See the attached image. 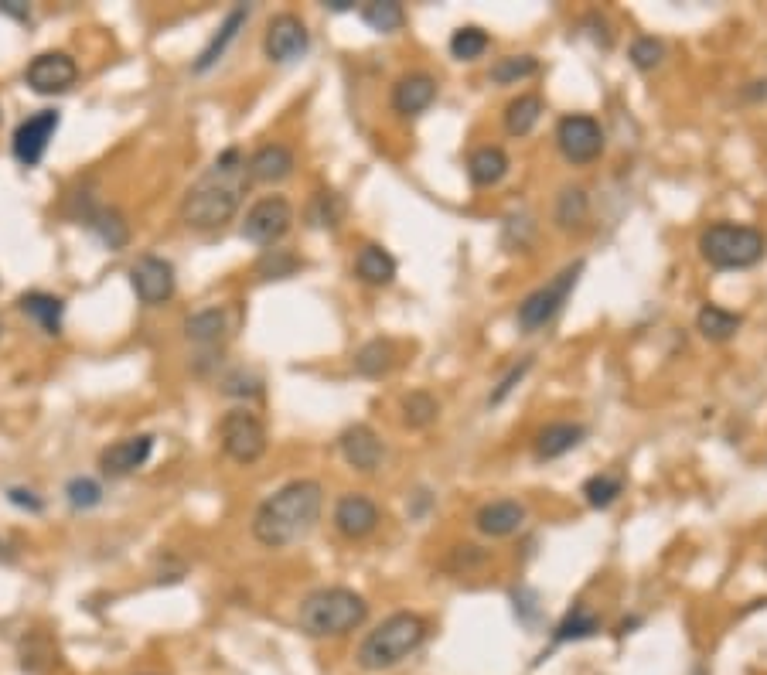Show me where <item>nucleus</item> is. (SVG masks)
<instances>
[{
    "label": "nucleus",
    "instance_id": "obj_1",
    "mask_svg": "<svg viewBox=\"0 0 767 675\" xmlns=\"http://www.w3.org/2000/svg\"><path fill=\"white\" fill-rule=\"evenodd\" d=\"M324 508V491L318 481H290L283 485L277 495H270L266 502L256 508L253 519V536L263 546L283 549L297 539H304L307 532L318 525Z\"/></svg>",
    "mask_w": 767,
    "mask_h": 675
},
{
    "label": "nucleus",
    "instance_id": "obj_2",
    "mask_svg": "<svg viewBox=\"0 0 767 675\" xmlns=\"http://www.w3.org/2000/svg\"><path fill=\"white\" fill-rule=\"evenodd\" d=\"M246 178L249 171H246L243 154H239L236 147L225 150L219 161H215V168L188 191L185 205H181V219H185L191 229H219V225H225L236 215Z\"/></svg>",
    "mask_w": 767,
    "mask_h": 675
},
{
    "label": "nucleus",
    "instance_id": "obj_3",
    "mask_svg": "<svg viewBox=\"0 0 767 675\" xmlns=\"http://www.w3.org/2000/svg\"><path fill=\"white\" fill-rule=\"evenodd\" d=\"M427 638V621L420 614H410V611H399L393 618H386L375 631L365 635V641L358 645V665L365 672H382V669H393V665L406 662L416 648L423 645Z\"/></svg>",
    "mask_w": 767,
    "mask_h": 675
},
{
    "label": "nucleus",
    "instance_id": "obj_4",
    "mask_svg": "<svg viewBox=\"0 0 767 675\" xmlns=\"http://www.w3.org/2000/svg\"><path fill=\"white\" fill-rule=\"evenodd\" d=\"M369 618V604L365 597H358L348 587H328L314 590L311 597L300 604V631H307L311 638H338L355 631L358 624Z\"/></svg>",
    "mask_w": 767,
    "mask_h": 675
},
{
    "label": "nucleus",
    "instance_id": "obj_5",
    "mask_svg": "<svg viewBox=\"0 0 767 675\" xmlns=\"http://www.w3.org/2000/svg\"><path fill=\"white\" fill-rule=\"evenodd\" d=\"M699 253L716 270H747L761 263L767 253V239L754 225H730L716 222L699 236Z\"/></svg>",
    "mask_w": 767,
    "mask_h": 675
},
{
    "label": "nucleus",
    "instance_id": "obj_6",
    "mask_svg": "<svg viewBox=\"0 0 767 675\" xmlns=\"http://www.w3.org/2000/svg\"><path fill=\"white\" fill-rule=\"evenodd\" d=\"M583 263H573L566 266V270L560 273L556 280H549L546 287H539L536 294H529L519 304V328L522 331H536L543 328V324H549L560 314V307L566 304V297L573 294V287H577V277H580Z\"/></svg>",
    "mask_w": 767,
    "mask_h": 675
},
{
    "label": "nucleus",
    "instance_id": "obj_7",
    "mask_svg": "<svg viewBox=\"0 0 767 675\" xmlns=\"http://www.w3.org/2000/svg\"><path fill=\"white\" fill-rule=\"evenodd\" d=\"M222 450L236 464H256L266 454V430L253 413L232 410L222 420Z\"/></svg>",
    "mask_w": 767,
    "mask_h": 675
},
{
    "label": "nucleus",
    "instance_id": "obj_8",
    "mask_svg": "<svg viewBox=\"0 0 767 675\" xmlns=\"http://www.w3.org/2000/svg\"><path fill=\"white\" fill-rule=\"evenodd\" d=\"M556 144H560L563 157L570 164H590L600 157L604 150V130L594 116L587 113H573V116H563L560 127H556Z\"/></svg>",
    "mask_w": 767,
    "mask_h": 675
},
{
    "label": "nucleus",
    "instance_id": "obj_9",
    "mask_svg": "<svg viewBox=\"0 0 767 675\" xmlns=\"http://www.w3.org/2000/svg\"><path fill=\"white\" fill-rule=\"evenodd\" d=\"M290 222H294V208H290V202L280 195H270V198H260V202L246 212L243 236L256 246H273L290 232Z\"/></svg>",
    "mask_w": 767,
    "mask_h": 675
},
{
    "label": "nucleus",
    "instance_id": "obj_10",
    "mask_svg": "<svg viewBox=\"0 0 767 675\" xmlns=\"http://www.w3.org/2000/svg\"><path fill=\"white\" fill-rule=\"evenodd\" d=\"M24 79H28V86L35 89V93L55 96V93H65V89L75 86V79H79V65H75L65 52H41L28 62Z\"/></svg>",
    "mask_w": 767,
    "mask_h": 675
},
{
    "label": "nucleus",
    "instance_id": "obj_11",
    "mask_svg": "<svg viewBox=\"0 0 767 675\" xmlns=\"http://www.w3.org/2000/svg\"><path fill=\"white\" fill-rule=\"evenodd\" d=\"M58 123H62V116H58L55 110H41L35 116H28V120L21 123L18 130H14V157L24 164V168H38L41 157H45L48 144H52Z\"/></svg>",
    "mask_w": 767,
    "mask_h": 675
},
{
    "label": "nucleus",
    "instance_id": "obj_12",
    "mask_svg": "<svg viewBox=\"0 0 767 675\" xmlns=\"http://www.w3.org/2000/svg\"><path fill=\"white\" fill-rule=\"evenodd\" d=\"M263 48H266V55H270L273 62L287 65V62H297V58L307 55V48H311V35H307L304 21H300L297 14H280V18H273L270 28H266Z\"/></svg>",
    "mask_w": 767,
    "mask_h": 675
},
{
    "label": "nucleus",
    "instance_id": "obj_13",
    "mask_svg": "<svg viewBox=\"0 0 767 675\" xmlns=\"http://www.w3.org/2000/svg\"><path fill=\"white\" fill-rule=\"evenodd\" d=\"M130 280H133L137 297L150 307H157L174 297V266L168 260H161V256H144V260H137V266L130 270Z\"/></svg>",
    "mask_w": 767,
    "mask_h": 675
},
{
    "label": "nucleus",
    "instance_id": "obj_14",
    "mask_svg": "<svg viewBox=\"0 0 767 675\" xmlns=\"http://www.w3.org/2000/svg\"><path fill=\"white\" fill-rule=\"evenodd\" d=\"M379 525V508L365 495H345L335 508V529L345 539H365Z\"/></svg>",
    "mask_w": 767,
    "mask_h": 675
},
{
    "label": "nucleus",
    "instance_id": "obj_15",
    "mask_svg": "<svg viewBox=\"0 0 767 675\" xmlns=\"http://www.w3.org/2000/svg\"><path fill=\"white\" fill-rule=\"evenodd\" d=\"M338 444H341V454H345V461L352 464L355 471L372 474L375 468H379L382 440L375 437L372 427H365V423H355V427H348L345 433H341Z\"/></svg>",
    "mask_w": 767,
    "mask_h": 675
},
{
    "label": "nucleus",
    "instance_id": "obj_16",
    "mask_svg": "<svg viewBox=\"0 0 767 675\" xmlns=\"http://www.w3.org/2000/svg\"><path fill=\"white\" fill-rule=\"evenodd\" d=\"M150 450H154V437L140 433V437L116 440L113 447H106L103 457H99V464H103L106 474H113V478H123V474L144 468L147 457H150Z\"/></svg>",
    "mask_w": 767,
    "mask_h": 675
},
{
    "label": "nucleus",
    "instance_id": "obj_17",
    "mask_svg": "<svg viewBox=\"0 0 767 675\" xmlns=\"http://www.w3.org/2000/svg\"><path fill=\"white\" fill-rule=\"evenodd\" d=\"M437 99V82L427 72H410L396 82L393 89V106L403 116H420L423 110H430V103Z\"/></svg>",
    "mask_w": 767,
    "mask_h": 675
},
{
    "label": "nucleus",
    "instance_id": "obj_18",
    "mask_svg": "<svg viewBox=\"0 0 767 675\" xmlns=\"http://www.w3.org/2000/svg\"><path fill=\"white\" fill-rule=\"evenodd\" d=\"M246 171L253 181L273 185V181L290 178V171H294V154H290V147H283V144H266L249 157Z\"/></svg>",
    "mask_w": 767,
    "mask_h": 675
},
{
    "label": "nucleus",
    "instance_id": "obj_19",
    "mask_svg": "<svg viewBox=\"0 0 767 675\" xmlns=\"http://www.w3.org/2000/svg\"><path fill=\"white\" fill-rule=\"evenodd\" d=\"M478 529L485 532V536L491 539H505L512 536V532L522 529L525 522V508L519 502H512V498H502V502H491L478 512Z\"/></svg>",
    "mask_w": 767,
    "mask_h": 675
},
{
    "label": "nucleus",
    "instance_id": "obj_20",
    "mask_svg": "<svg viewBox=\"0 0 767 675\" xmlns=\"http://www.w3.org/2000/svg\"><path fill=\"white\" fill-rule=\"evenodd\" d=\"M21 311L28 314L31 321L38 324L45 335H58L62 331V314L65 304L52 294H41V290H31V294L21 297Z\"/></svg>",
    "mask_w": 767,
    "mask_h": 675
},
{
    "label": "nucleus",
    "instance_id": "obj_21",
    "mask_svg": "<svg viewBox=\"0 0 767 675\" xmlns=\"http://www.w3.org/2000/svg\"><path fill=\"white\" fill-rule=\"evenodd\" d=\"M468 174L478 188H491L508 174V157L502 147H478L468 157Z\"/></svg>",
    "mask_w": 767,
    "mask_h": 675
},
{
    "label": "nucleus",
    "instance_id": "obj_22",
    "mask_svg": "<svg viewBox=\"0 0 767 675\" xmlns=\"http://www.w3.org/2000/svg\"><path fill=\"white\" fill-rule=\"evenodd\" d=\"M355 273L358 280L372 283V287H386L396 277V260L382 246H362L355 260Z\"/></svg>",
    "mask_w": 767,
    "mask_h": 675
},
{
    "label": "nucleus",
    "instance_id": "obj_23",
    "mask_svg": "<svg viewBox=\"0 0 767 675\" xmlns=\"http://www.w3.org/2000/svg\"><path fill=\"white\" fill-rule=\"evenodd\" d=\"M580 440H583V427H577V423H549L536 437V454L543 457V461H553V457L570 454Z\"/></svg>",
    "mask_w": 767,
    "mask_h": 675
},
{
    "label": "nucleus",
    "instance_id": "obj_24",
    "mask_svg": "<svg viewBox=\"0 0 767 675\" xmlns=\"http://www.w3.org/2000/svg\"><path fill=\"white\" fill-rule=\"evenodd\" d=\"M246 18H249V7H236V11H232L229 18H225V24L219 28V35H215L212 41H208L205 52L198 55L195 72H208L215 62H219V58L225 55V48H229V41L236 38V35H239V28H243V24H246Z\"/></svg>",
    "mask_w": 767,
    "mask_h": 675
},
{
    "label": "nucleus",
    "instance_id": "obj_25",
    "mask_svg": "<svg viewBox=\"0 0 767 675\" xmlns=\"http://www.w3.org/2000/svg\"><path fill=\"white\" fill-rule=\"evenodd\" d=\"M86 222L93 225V232L103 239V246L123 249L130 243V225L123 219V212H116V208H96V212H89Z\"/></svg>",
    "mask_w": 767,
    "mask_h": 675
},
{
    "label": "nucleus",
    "instance_id": "obj_26",
    "mask_svg": "<svg viewBox=\"0 0 767 675\" xmlns=\"http://www.w3.org/2000/svg\"><path fill=\"white\" fill-rule=\"evenodd\" d=\"M539 116H543V99L525 93L519 99H512L505 110V130L512 133V137H525V133H532V127L539 123Z\"/></svg>",
    "mask_w": 767,
    "mask_h": 675
},
{
    "label": "nucleus",
    "instance_id": "obj_27",
    "mask_svg": "<svg viewBox=\"0 0 767 675\" xmlns=\"http://www.w3.org/2000/svg\"><path fill=\"white\" fill-rule=\"evenodd\" d=\"M393 362H396V348H393V341H386V338H375L355 352V369L362 375H369V379L386 375L393 369Z\"/></svg>",
    "mask_w": 767,
    "mask_h": 675
},
{
    "label": "nucleus",
    "instance_id": "obj_28",
    "mask_svg": "<svg viewBox=\"0 0 767 675\" xmlns=\"http://www.w3.org/2000/svg\"><path fill=\"white\" fill-rule=\"evenodd\" d=\"M696 328L703 331V338H710V341H730L740 328V314L727 311V307L706 304L703 311H699V318H696Z\"/></svg>",
    "mask_w": 767,
    "mask_h": 675
},
{
    "label": "nucleus",
    "instance_id": "obj_29",
    "mask_svg": "<svg viewBox=\"0 0 767 675\" xmlns=\"http://www.w3.org/2000/svg\"><path fill=\"white\" fill-rule=\"evenodd\" d=\"M362 21L369 24L372 31H379V35H393V31H399L406 24V11L396 0H372V4L362 7Z\"/></svg>",
    "mask_w": 767,
    "mask_h": 675
},
{
    "label": "nucleus",
    "instance_id": "obj_30",
    "mask_svg": "<svg viewBox=\"0 0 767 675\" xmlns=\"http://www.w3.org/2000/svg\"><path fill=\"white\" fill-rule=\"evenodd\" d=\"M437 413H440L437 399L430 393H423V389H416V393L403 399V420H406V427H413V430L430 427V423L437 420Z\"/></svg>",
    "mask_w": 767,
    "mask_h": 675
},
{
    "label": "nucleus",
    "instance_id": "obj_31",
    "mask_svg": "<svg viewBox=\"0 0 767 675\" xmlns=\"http://www.w3.org/2000/svg\"><path fill=\"white\" fill-rule=\"evenodd\" d=\"M539 72V62L532 55H508V58H498L495 69H491V82L498 86H512L519 79H529V75Z\"/></svg>",
    "mask_w": 767,
    "mask_h": 675
},
{
    "label": "nucleus",
    "instance_id": "obj_32",
    "mask_svg": "<svg viewBox=\"0 0 767 675\" xmlns=\"http://www.w3.org/2000/svg\"><path fill=\"white\" fill-rule=\"evenodd\" d=\"M185 331H188L191 341H198V345H212V341H219L222 331H225V314L219 311V307L202 311V314H195V318H188Z\"/></svg>",
    "mask_w": 767,
    "mask_h": 675
},
{
    "label": "nucleus",
    "instance_id": "obj_33",
    "mask_svg": "<svg viewBox=\"0 0 767 675\" xmlns=\"http://www.w3.org/2000/svg\"><path fill=\"white\" fill-rule=\"evenodd\" d=\"M621 491H624V481L618 478V474H594V478L583 485V495H587L590 508L614 505V498H618Z\"/></svg>",
    "mask_w": 767,
    "mask_h": 675
},
{
    "label": "nucleus",
    "instance_id": "obj_34",
    "mask_svg": "<svg viewBox=\"0 0 767 675\" xmlns=\"http://www.w3.org/2000/svg\"><path fill=\"white\" fill-rule=\"evenodd\" d=\"M341 215H345V202H341L335 191H318L307 219H311V225H321V229H335L341 222Z\"/></svg>",
    "mask_w": 767,
    "mask_h": 675
},
{
    "label": "nucleus",
    "instance_id": "obj_35",
    "mask_svg": "<svg viewBox=\"0 0 767 675\" xmlns=\"http://www.w3.org/2000/svg\"><path fill=\"white\" fill-rule=\"evenodd\" d=\"M488 48V35L481 28H457L454 38H450V55L461 58V62H474L481 58Z\"/></svg>",
    "mask_w": 767,
    "mask_h": 675
},
{
    "label": "nucleus",
    "instance_id": "obj_36",
    "mask_svg": "<svg viewBox=\"0 0 767 675\" xmlns=\"http://www.w3.org/2000/svg\"><path fill=\"white\" fill-rule=\"evenodd\" d=\"M600 631V621L587 607H573V614H566V621L556 628V641H580V638H590Z\"/></svg>",
    "mask_w": 767,
    "mask_h": 675
},
{
    "label": "nucleus",
    "instance_id": "obj_37",
    "mask_svg": "<svg viewBox=\"0 0 767 675\" xmlns=\"http://www.w3.org/2000/svg\"><path fill=\"white\" fill-rule=\"evenodd\" d=\"M587 219V195H583L580 188H566L560 195V205H556V222L560 225H577Z\"/></svg>",
    "mask_w": 767,
    "mask_h": 675
},
{
    "label": "nucleus",
    "instance_id": "obj_38",
    "mask_svg": "<svg viewBox=\"0 0 767 675\" xmlns=\"http://www.w3.org/2000/svg\"><path fill=\"white\" fill-rule=\"evenodd\" d=\"M662 58H665V48L662 41L655 38H638L635 45H631V65L641 72H652L655 65H662Z\"/></svg>",
    "mask_w": 767,
    "mask_h": 675
},
{
    "label": "nucleus",
    "instance_id": "obj_39",
    "mask_svg": "<svg viewBox=\"0 0 767 675\" xmlns=\"http://www.w3.org/2000/svg\"><path fill=\"white\" fill-rule=\"evenodd\" d=\"M65 495H69L72 508H93L103 502V488H99L93 478H72Z\"/></svg>",
    "mask_w": 767,
    "mask_h": 675
},
{
    "label": "nucleus",
    "instance_id": "obj_40",
    "mask_svg": "<svg viewBox=\"0 0 767 675\" xmlns=\"http://www.w3.org/2000/svg\"><path fill=\"white\" fill-rule=\"evenodd\" d=\"M297 270V260L290 253H283V249H270V253L260 260V273L263 277H290V273Z\"/></svg>",
    "mask_w": 767,
    "mask_h": 675
},
{
    "label": "nucleus",
    "instance_id": "obj_41",
    "mask_svg": "<svg viewBox=\"0 0 767 675\" xmlns=\"http://www.w3.org/2000/svg\"><path fill=\"white\" fill-rule=\"evenodd\" d=\"M529 365H532V362H529V358H525V362H522V365H515V369H512V372H508V375H505V379H502V386H498V389H495V393H491V403H502V399H505L508 393H512V389H515V382H519V379H522V375H525V372H529Z\"/></svg>",
    "mask_w": 767,
    "mask_h": 675
},
{
    "label": "nucleus",
    "instance_id": "obj_42",
    "mask_svg": "<svg viewBox=\"0 0 767 675\" xmlns=\"http://www.w3.org/2000/svg\"><path fill=\"white\" fill-rule=\"evenodd\" d=\"M11 502L21 505V508H31V512H41V502H38V498H31V491L14 488V491H11Z\"/></svg>",
    "mask_w": 767,
    "mask_h": 675
},
{
    "label": "nucleus",
    "instance_id": "obj_43",
    "mask_svg": "<svg viewBox=\"0 0 767 675\" xmlns=\"http://www.w3.org/2000/svg\"><path fill=\"white\" fill-rule=\"evenodd\" d=\"M0 11L11 14V18H28V4L24 0H0Z\"/></svg>",
    "mask_w": 767,
    "mask_h": 675
},
{
    "label": "nucleus",
    "instance_id": "obj_44",
    "mask_svg": "<svg viewBox=\"0 0 767 675\" xmlns=\"http://www.w3.org/2000/svg\"><path fill=\"white\" fill-rule=\"evenodd\" d=\"M331 11H348V0H331Z\"/></svg>",
    "mask_w": 767,
    "mask_h": 675
}]
</instances>
